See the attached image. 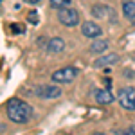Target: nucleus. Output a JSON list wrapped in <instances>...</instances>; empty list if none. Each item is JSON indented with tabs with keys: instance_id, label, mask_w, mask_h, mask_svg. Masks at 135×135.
Wrapping results in <instances>:
<instances>
[{
	"instance_id": "nucleus-8",
	"label": "nucleus",
	"mask_w": 135,
	"mask_h": 135,
	"mask_svg": "<svg viewBox=\"0 0 135 135\" xmlns=\"http://www.w3.org/2000/svg\"><path fill=\"white\" fill-rule=\"evenodd\" d=\"M94 97H95V101L99 104H110L114 101V95L110 94V88H97L95 92H94Z\"/></svg>"
},
{
	"instance_id": "nucleus-17",
	"label": "nucleus",
	"mask_w": 135,
	"mask_h": 135,
	"mask_svg": "<svg viewBox=\"0 0 135 135\" xmlns=\"http://www.w3.org/2000/svg\"><path fill=\"white\" fill-rule=\"evenodd\" d=\"M23 2H27V4H36V2H40V0H23Z\"/></svg>"
},
{
	"instance_id": "nucleus-13",
	"label": "nucleus",
	"mask_w": 135,
	"mask_h": 135,
	"mask_svg": "<svg viewBox=\"0 0 135 135\" xmlns=\"http://www.w3.org/2000/svg\"><path fill=\"white\" fill-rule=\"evenodd\" d=\"M70 4V0H51V7L52 9H63Z\"/></svg>"
},
{
	"instance_id": "nucleus-4",
	"label": "nucleus",
	"mask_w": 135,
	"mask_h": 135,
	"mask_svg": "<svg viewBox=\"0 0 135 135\" xmlns=\"http://www.w3.org/2000/svg\"><path fill=\"white\" fill-rule=\"evenodd\" d=\"M78 74H79V70L76 67H65V69H60V70H56L52 74V81H56V83H72Z\"/></svg>"
},
{
	"instance_id": "nucleus-12",
	"label": "nucleus",
	"mask_w": 135,
	"mask_h": 135,
	"mask_svg": "<svg viewBox=\"0 0 135 135\" xmlns=\"http://www.w3.org/2000/svg\"><path fill=\"white\" fill-rule=\"evenodd\" d=\"M108 49V42L106 40H94V43L90 45V51L95 52V54H101Z\"/></svg>"
},
{
	"instance_id": "nucleus-16",
	"label": "nucleus",
	"mask_w": 135,
	"mask_h": 135,
	"mask_svg": "<svg viewBox=\"0 0 135 135\" xmlns=\"http://www.w3.org/2000/svg\"><path fill=\"white\" fill-rule=\"evenodd\" d=\"M121 135H135V126H130V128H126L121 132Z\"/></svg>"
},
{
	"instance_id": "nucleus-6",
	"label": "nucleus",
	"mask_w": 135,
	"mask_h": 135,
	"mask_svg": "<svg viewBox=\"0 0 135 135\" xmlns=\"http://www.w3.org/2000/svg\"><path fill=\"white\" fill-rule=\"evenodd\" d=\"M81 32H83L86 38H97V36H101V27L97 25V23H94V22H85L83 27H81Z\"/></svg>"
},
{
	"instance_id": "nucleus-11",
	"label": "nucleus",
	"mask_w": 135,
	"mask_h": 135,
	"mask_svg": "<svg viewBox=\"0 0 135 135\" xmlns=\"http://www.w3.org/2000/svg\"><path fill=\"white\" fill-rule=\"evenodd\" d=\"M123 15H124L128 20H135V2L132 0H126L124 4H123Z\"/></svg>"
},
{
	"instance_id": "nucleus-2",
	"label": "nucleus",
	"mask_w": 135,
	"mask_h": 135,
	"mask_svg": "<svg viewBox=\"0 0 135 135\" xmlns=\"http://www.w3.org/2000/svg\"><path fill=\"white\" fill-rule=\"evenodd\" d=\"M58 20H60V23L67 25V27H76L79 23V13L72 7H63L58 13Z\"/></svg>"
},
{
	"instance_id": "nucleus-15",
	"label": "nucleus",
	"mask_w": 135,
	"mask_h": 135,
	"mask_svg": "<svg viewBox=\"0 0 135 135\" xmlns=\"http://www.w3.org/2000/svg\"><path fill=\"white\" fill-rule=\"evenodd\" d=\"M11 31L13 32H25V27L23 25H18V23H13L11 25Z\"/></svg>"
},
{
	"instance_id": "nucleus-3",
	"label": "nucleus",
	"mask_w": 135,
	"mask_h": 135,
	"mask_svg": "<svg viewBox=\"0 0 135 135\" xmlns=\"http://www.w3.org/2000/svg\"><path fill=\"white\" fill-rule=\"evenodd\" d=\"M119 104L124 110H135V88L133 86H124L119 92Z\"/></svg>"
},
{
	"instance_id": "nucleus-1",
	"label": "nucleus",
	"mask_w": 135,
	"mask_h": 135,
	"mask_svg": "<svg viewBox=\"0 0 135 135\" xmlns=\"http://www.w3.org/2000/svg\"><path fill=\"white\" fill-rule=\"evenodd\" d=\"M6 110H7V117L11 121L20 123V124L27 123L32 115V108L22 99H11L7 103V106H6Z\"/></svg>"
},
{
	"instance_id": "nucleus-18",
	"label": "nucleus",
	"mask_w": 135,
	"mask_h": 135,
	"mask_svg": "<svg viewBox=\"0 0 135 135\" xmlns=\"http://www.w3.org/2000/svg\"><path fill=\"white\" fill-rule=\"evenodd\" d=\"M94 135H104V133H94Z\"/></svg>"
},
{
	"instance_id": "nucleus-10",
	"label": "nucleus",
	"mask_w": 135,
	"mask_h": 135,
	"mask_svg": "<svg viewBox=\"0 0 135 135\" xmlns=\"http://www.w3.org/2000/svg\"><path fill=\"white\" fill-rule=\"evenodd\" d=\"M63 49H65V42H63L61 38H51V42L47 43V51L51 52V54H58Z\"/></svg>"
},
{
	"instance_id": "nucleus-7",
	"label": "nucleus",
	"mask_w": 135,
	"mask_h": 135,
	"mask_svg": "<svg viewBox=\"0 0 135 135\" xmlns=\"http://www.w3.org/2000/svg\"><path fill=\"white\" fill-rule=\"evenodd\" d=\"M119 61V56L117 54H104L101 58H97L95 61H94V67L95 69H103V67H110V65H114V63Z\"/></svg>"
},
{
	"instance_id": "nucleus-5",
	"label": "nucleus",
	"mask_w": 135,
	"mask_h": 135,
	"mask_svg": "<svg viewBox=\"0 0 135 135\" xmlns=\"http://www.w3.org/2000/svg\"><path fill=\"white\" fill-rule=\"evenodd\" d=\"M36 95L42 99H58L61 95V90L54 85H40L36 86Z\"/></svg>"
},
{
	"instance_id": "nucleus-14",
	"label": "nucleus",
	"mask_w": 135,
	"mask_h": 135,
	"mask_svg": "<svg viewBox=\"0 0 135 135\" xmlns=\"http://www.w3.org/2000/svg\"><path fill=\"white\" fill-rule=\"evenodd\" d=\"M27 20L36 25V23H38V20H40V16H38V13H36V11H31V13H29V16H27Z\"/></svg>"
},
{
	"instance_id": "nucleus-9",
	"label": "nucleus",
	"mask_w": 135,
	"mask_h": 135,
	"mask_svg": "<svg viewBox=\"0 0 135 135\" xmlns=\"http://www.w3.org/2000/svg\"><path fill=\"white\" fill-rule=\"evenodd\" d=\"M92 16L95 18H108V16H114V13H112V7H108V6H103V4H99V6H94L92 9Z\"/></svg>"
}]
</instances>
